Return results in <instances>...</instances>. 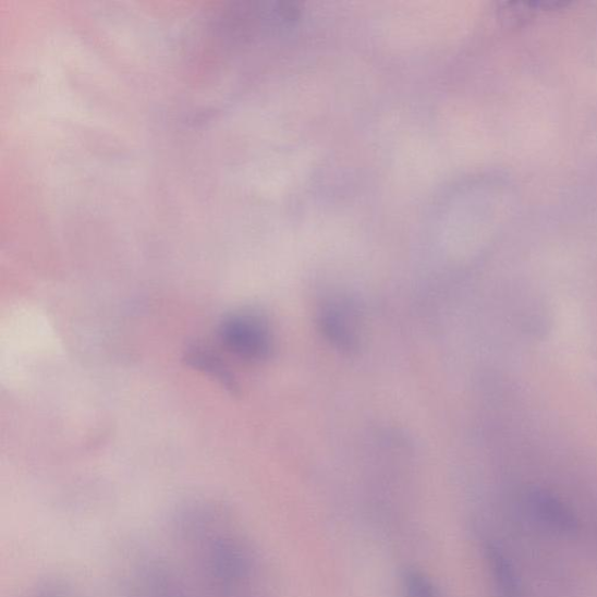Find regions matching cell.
Returning <instances> with one entry per match:
<instances>
[{
	"mask_svg": "<svg viewBox=\"0 0 597 597\" xmlns=\"http://www.w3.org/2000/svg\"><path fill=\"white\" fill-rule=\"evenodd\" d=\"M220 339L228 352L247 363H261L273 352L271 328L261 315L237 312L223 320Z\"/></svg>",
	"mask_w": 597,
	"mask_h": 597,
	"instance_id": "cell-1",
	"label": "cell"
},
{
	"mask_svg": "<svg viewBox=\"0 0 597 597\" xmlns=\"http://www.w3.org/2000/svg\"><path fill=\"white\" fill-rule=\"evenodd\" d=\"M126 582L129 597H191L178 575L148 555L131 561Z\"/></svg>",
	"mask_w": 597,
	"mask_h": 597,
	"instance_id": "cell-2",
	"label": "cell"
},
{
	"mask_svg": "<svg viewBox=\"0 0 597 597\" xmlns=\"http://www.w3.org/2000/svg\"><path fill=\"white\" fill-rule=\"evenodd\" d=\"M324 336L341 351L352 352L358 343L356 310L350 302L333 298L320 312Z\"/></svg>",
	"mask_w": 597,
	"mask_h": 597,
	"instance_id": "cell-3",
	"label": "cell"
},
{
	"mask_svg": "<svg viewBox=\"0 0 597 597\" xmlns=\"http://www.w3.org/2000/svg\"><path fill=\"white\" fill-rule=\"evenodd\" d=\"M527 503L534 515L545 525L561 534L577 529V519L571 508L550 491L536 489L527 495Z\"/></svg>",
	"mask_w": 597,
	"mask_h": 597,
	"instance_id": "cell-4",
	"label": "cell"
},
{
	"mask_svg": "<svg viewBox=\"0 0 597 597\" xmlns=\"http://www.w3.org/2000/svg\"><path fill=\"white\" fill-rule=\"evenodd\" d=\"M187 361L194 368L204 370L220 380L227 389L232 391L239 389L235 377L232 376L224 362L217 354H212L206 350V348L194 346L188 352Z\"/></svg>",
	"mask_w": 597,
	"mask_h": 597,
	"instance_id": "cell-5",
	"label": "cell"
},
{
	"mask_svg": "<svg viewBox=\"0 0 597 597\" xmlns=\"http://www.w3.org/2000/svg\"><path fill=\"white\" fill-rule=\"evenodd\" d=\"M488 559L497 588H499L503 595L511 596L517 589V582L509 561L500 551L495 549H489Z\"/></svg>",
	"mask_w": 597,
	"mask_h": 597,
	"instance_id": "cell-6",
	"label": "cell"
},
{
	"mask_svg": "<svg viewBox=\"0 0 597 597\" xmlns=\"http://www.w3.org/2000/svg\"><path fill=\"white\" fill-rule=\"evenodd\" d=\"M404 583L405 597H439L435 585L421 572H409Z\"/></svg>",
	"mask_w": 597,
	"mask_h": 597,
	"instance_id": "cell-7",
	"label": "cell"
},
{
	"mask_svg": "<svg viewBox=\"0 0 597 597\" xmlns=\"http://www.w3.org/2000/svg\"><path fill=\"white\" fill-rule=\"evenodd\" d=\"M36 597H68L65 596L60 589H57V587H45L44 589L39 590V593L36 595Z\"/></svg>",
	"mask_w": 597,
	"mask_h": 597,
	"instance_id": "cell-8",
	"label": "cell"
}]
</instances>
